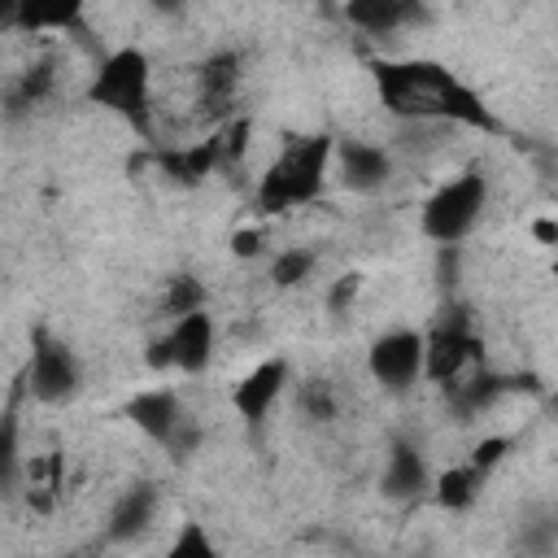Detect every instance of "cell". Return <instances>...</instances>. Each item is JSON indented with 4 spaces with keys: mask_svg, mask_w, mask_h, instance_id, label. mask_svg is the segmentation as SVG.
<instances>
[{
    "mask_svg": "<svg viewBox=\"0 0 558 558\" xmlns=\"http://www.w3.org/2000/svg\"><path fill=\"white\" fill-rule=\"evenodd\" d=\"M310 266H314V257H310V253H288V257H279V262H275V275H279V283H296Z\"/></svg>",
    "mask_w": 558,
    "mask_h": 558,
    "instance_id": "6",
    "label": "cell"
},
{
    "mask_svg": "<svg viewBox=\"0 0 558 558\" xmlns=\"http://www.w3.org/2000/svg\"><path fill=\"white\" fill-rule=\"evenodd\" d=\"M475 205H480V187H475V183L449 187V192H445V196L432 205V218H427V227H432L436 235L453 240V235H462V231L475 222Z\"/></svg>",
    "mask_w": 558,
    "mask_h": 558,
    "instance_id": "1",
    "label": "cell"
},
{
    "mask_svg": "<svg viewBox=\"0 0 558 558\" xmlns=\"http://www.w3.org/2000/svg\"><path fill=\"white\" fill-rule=\"evenodd\" d=\"M388 179V157L371 144H349L344 148V183L353 192H375Z\"/></svg>",
    "mask_w": 558,
    "mask_h": 558,
    "instance_id": "3",
    "label": "cell"
},
{
    "mask_svg": "<svg viewBox=\"0 0 558 558\" xmlns=\"http://www.w3.org/2000/svg\"><path fill=\"white\" fill-rule=\"evenodd\" d=\"M70 388H74V362H70V353L44 349L39 353V371H35V392L39 397H65Z\"/></svg>",
    "mask_w": 558,
    "mask_h": 558,
    "instance_id": "4",
    "label": "cell"
},
{
    "mask_svg": "<svg viewBox=\"0 0 558 558\" xmlns=\"http://www.w3.org/2000/svg\"><path fill=\"white\" fill-rule=\"evenodd\" d=\"M423 488V462L410 458V449H397L392 453V466H388V493L392 497H410Z\"/></svg>",
    "mask_w": 558,
    "mask_h": 558,
    "instance_id": "5",
    "label": "cell"
},
{
    "mask_svg": "<svg viewBox=\"0 0 558 558\" xmlns=\"http://www.w3.org/2000/svg\"><path fill=\"white\" fill-rule=\"evenodd\" d=\"M418 357H423V344L418 336H388L375 344V375L392 388L410 384V375L418 371Z\"/></svg>",
    "mask_w": 558,
    "mask_h": 558,
    "instance_id": "2",
    "label": "cell"
}]
</instances>
